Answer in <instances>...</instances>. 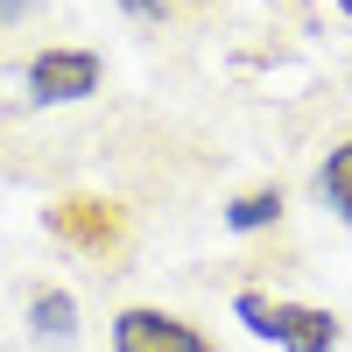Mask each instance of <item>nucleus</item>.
Here are the masks:
<instances>
[{
  "label": "nucleus",
  "mask_w": 352,
  "mask_h": 352,
  "mask_svg": "<svg viewBox=\"0 0 352 352\" xmlns=\"http://www.w3.org/2000/svg\"><path fill=\"white\" fill-rule=\"evenodd\" d=\"M232 317H240L254 338L282 345V352H331L338 345V317L317 310V303H282V296H261V289H240V296H232Z\"/></svg>",
  "instance_id": "obj_1"
},
{
  "label": "nucleus",
  "mask_w": 352,
  "mask_h": 352,
  "mask_svg": "<svg viewBox=\"0 0 352 352\" xmlns=\"http://www.w3.org/2000/svg\"><path fill=\"white\" fill-rule=\"evenodd\" d=\"M99 92V50H36L28 56V99L36 106H71Z\"/></svg>",
  "instance_id": "obj_2"
},
{
  "label": "nucleus",
  "mask_w": 352,
  "mask_h": 352,
  "mask_svg": "<svg viewBox=\"0 0 352 352\" xmlns=\"http://www.w3.org/2000/svg\"><path fill=\"white\" fill-rule=\"evenodd\" d=\"M113 352H219V345L204 338L197 324H184V317L134 303V310L113 317Z\"/></svg>",
  "instance_id": "obj_3"
},
{
  "label": "nucleus",
  "mask_w": 352,
  "mask_h": 352,
  "mask_svg": "<svg viewBox=\"0 0 352 352\" xmlns=\"http://www.w3.org/2000/svg\"><path fill=\"white\" fill-rule=\"evenodd\" d=\"M50 232L64 247H113L120 240V212H113L106 197H64L50 212Z\"/></svg>",
  "instance_id": "obj_4"
},
{
  "label": "nucleus",
  "mask_w": 352,
  "mask_h": 352,
  "mask_svg": "<svg viewBox=\"0 0 352 352\" xmlns=\"http://www.w3.org/2000/svg\"><path fill=\"white\" fill-rule=\"evenodd\" d=\"M317 190H324V204L338 219H352V141H338V148L324 155V169H317Z\"/></svg>",
  "instance_id": "obj_5"
},
{
  "label": "nucleus",
  "mask_w": 352,
  "mask_h": 352,
  "mask_svg": "<svg viewBox=\"0 0 352 352\" xmlns=\"http://www.w3.org/2000/svg\"><path fill=\"white\" fill-rule=\"evenodd\" d=\"M28 324H36L43 338H71V331H78V303H71V289H43V296L28 303Z\"/></svg>",
  "instance_id": "obj_6"
},
{
  "label": "nucleus",
  "mask_w": 352,
  "mask_h": 352,
  "mask_svg": "<svg viewBox=\"0 0 352 352\" xmlns=\"http://www.w3.org/2000/svg\"><path fill=\"white\" fill-rule=\"evenodd\" d=\"M275 219H282V190H247V197L226 204V226L232 232H261V226H275Z\"/></svg>",
  "instance_id": "obj_7"
},
{
  "label": "nucleus",
  "mask_w": 352,
  "mask_h": 352,
  "mask_svg": "<svg viewBox=\"0 0 352 352\" xmlns=\"http://www.w3.org/2000/svg\"><path fill=\"white\" fill-rule=\"evenodd\" d=\"M120 8H127V14H141V21H162L169 0H120Z\"/></svg>",
  "instance_id": "obj_8"
},
{
  "label": "nucleus",
  "mask_w": 352,
  "mask_h": 352,
  "mask_svg": "<svg viewBox=\"0 0 352 352\" xmlns=\"http://www.w3.org/2000/svg\"><path fill=\"white\" fill-rule=\"evenodd\" d=\"M338 14H345V21H352V0H338Z\"/></svg>",
  "instance_id": "obj_9"
}]
</instances>
